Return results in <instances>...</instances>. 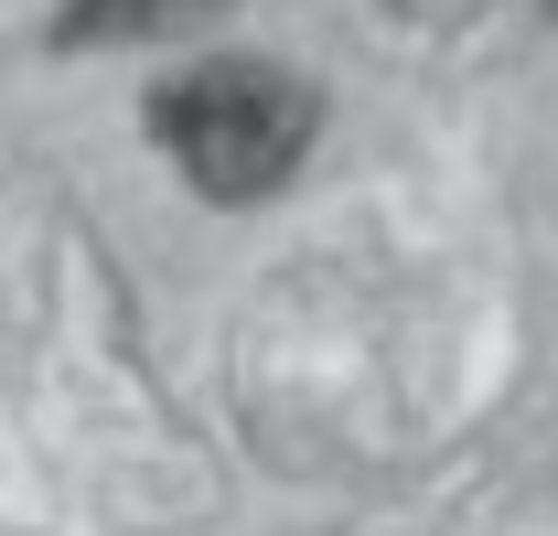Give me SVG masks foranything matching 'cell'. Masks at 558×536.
I'll return each mask as SVG.
<instances>
[{"mask_svg":"<svg viewBox=\"0 0 558 536\" xmlns=\"http://www.w3.org/2000/svg\"><path fill=\"white\" fill-rule=\"evenodd\" d=\"M226 0H65V44H161Z\"/></svg>","mask_w":558,"mask_h":536,"instance_id":"7a4b0ae2","label":"cell"},{"mask_svg":"<svg viewBox=\"0 0 558 536\" xmlns=\"http://www.w3.org/2000/svg\"><path fill=\"white\" fill-rule=\"evenodd\" d=\"M548 11H558V0H548Z\"/></svg>","mask_w":558,"mask_h":536,"instance_id":"3957f363","label":"cell"},{"mask_svg":"<svg viewBox=\"0 0 558 536\" xmlns=\"http://www.w3.org/2000/svg\"><path fill=\"white\" fill-rule=\"evenodd\" d=\"M312 130H323V97L290 65H258V54H226V65H194V75H172V86H150V139L215 204L279 194L301 172Z\"/></svg>","mask_w":558,"mask_h":536,"instance_id":"6da1fadb","label":"cell"}]
</instances>
